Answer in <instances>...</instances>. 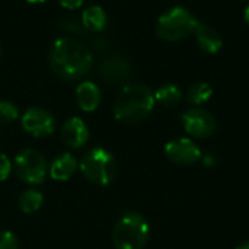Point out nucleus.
<instances>
[{
	"label": "nucleus",
	"mask_w": 249,
	"mask_h": 249,
	"mask_svg": "<svg viewBox=\"0 0 249 249\" xmlns=\"http://www.w3.org/2000/svg\"><path fill=\"white\" fill-rule=\"evenodd\" d=\"M22 127L34 137H48L55 130V118L44 108H29L22 117Z\"/></svg>",
	"instance_id": "nucleus-8"
},
{
	"label": "nucleus",
	"mask_w": 249,
	"mask_h": 249,
	"mask_svg": "<svg viewBox=\"0 0 249 249\" xmlns=\"http://www.w3.org/2000/svg\"><path fill=\"white\" fill-rule=\"evenodd\" d=\"M147 220L134 212L125 213L115 223L112 231V242L117 249H142L149 239Z\"/></svg>",
	"instance_id": "nucleus-3"
},
{
	"label": "nucleus",
	"mask_w": 249,
	"mask_h": 249,
	"mask_svg": "<svg viewBox=\"0 0 249 249\" xmlns=\"http://www.w3.org/2000/svg\"><path fill=\"white\" fill-rule=\"evenodd\" d=\"M185 131L196 139L210 137L216 130L214 117L203 108H191L181 117Z\"/></svg>",
	"instance_id": "nucleus-7"
},
{
	"label": "nucleus",
	"mask_w": 249,
	"mask_h": 249,
	"mask_svg": "<svg viewBox=\"0 0 249 249\" xmlns=\"http://www.w3.org/2000/svg\"><path fill=\"white\" fill-rule=\"evenodd\" d=\"M61 139L69 147L79 149L89 140V128L85 121L77 117H71L61 127Z\"/></svg>",
	"instance_id": "nucleus-11"
},
{
	"label": "nucleus",
	"mask_w": 249,
	"mask_h": 249,
	"mask_svg": "<svg viewBox=\"0 0 249 249\" xmlns=\"http://www.w3.org/2000/svg\"><path fill=\"white\" fill-rule=\"evenodd\" d=\"M77 168H79V163L73 155L61 153L53 160L50 166V175L55 181H67L74 175Z\"/></svg>",
	"instance_id": "nucleus-14"
},
{
	"label": "nucleus",
	"mask_w": 249,
	"mask_h": 249,
	"mask_svg": "<svg viewBox=\"0 0 249 249\" xmlns=\"http://www.w3.org/2000/svg\"><path fill=\"white\" fill-rule=\"evenodd\" d=\"M197 23L198 20L191 12H188L185 7L177 6L160 15L156 23V34L163 41L175 42L190 36Z\"/></svg>",
	"instance_id": "nucleus-4"
},
{
	"label": "nucleus",
	"mask_w": 249,
	"mask_h": 249,
	"mask_svg": "<svg viewBox=\"0 0 249 249\" xmlns=\"http://www.w3.org/2000/svg\"><path fill=\"white\" fill-rule=\"evenodd\" d=\"M182 99V90L179 86L174 83H166L162 85L156 92H155V101H158L160 105L166 108L177 107Z\"/></svg>",
	"instance_id": "nucleus-16"
},
{
	"label": "nucleus",
	"mask_w": 249,
	"mask_h": 249,
	"mask_svg": "<svg viewBox=\"0 0 249 249\" xmlns=\"http://www.w3.org/2000/svg\"><path fill=\"white\" fill-rule=\"evenodd\" d=\"M82 25L90 32H101L107 26V13L101 6H90L82 13Z\"/></svg>",
	"instance_id": "nucleus-15"
},
{
	"label": "nucleus",
	"mask_w": 249,
	"mask_h": 249,
	"mask_svg": "<svg viewBox=\"0 0 249 249\" xmlns=\"http://www.w3.org/2000/svg\"><path fill=\"white\" fill-rule=\"evenodd\" d=\"M76 101L83 111L92 112L101 104V90L92 82H82L76 89Z\"/></svg>",
	"instance_id": "nucleus-13"
},
{
	"label": "nucleus",
	"mask_w": 249,
	"mask_h": 249,
	"mask_svg": "<svg viewBox=\"0 0 249 249\" xmlns=\"http://www.w3.org/2000/svg\"><path fill=\"white\" fill-rule=\"evenodd\" d=\"M213 162H214V159H212V158H210V155H207V156L204 158V163H206L207 166H210Z\"/></svg>",
	"instance_id": "nucleus-23"
},
{
	"label": "nucleus",
	"mask_w": 249,
	"mask_h": 249,
	"mask_svg": "<svg viewBox=\"0 0 249 249\" xmlns=\"http://www.w3.org/2000/svg\"><path fill=\"white\" fill-rule=\"evenodd\" d=\"M0 249H18V241L9 231H0Z\"/></svg>",
	"instance_id": "nucleus-20"
},
{
	"label": "nucleus",
	"mask_w": 249,
	"mask_h": 249,
	"mask_svg": "<svg viewBox=\"0 0 249 249\" xmlns=\"http://www.w3.org/2000/svg\"><path fill=\"white\" fill-rule=\"evenodd\" d=\"M165 155L171 162H174L175 165H181V166L193 165L198 162L203 156L198 146L193 140L184 139V137L171 140L165 146Z\"/></svg>",
	"instance_id": "nucleus-9"
},
{
	"label": "nucleus",
	"mask_w": 249,
	"mask_h": 249,
	"mask_svg": "<svg viewBox=\"0 0 249 249\" xmlns=\"http://www.w3.org/2000/svg\"><path fill=\"white\" fill-rule=\"evenodd\" d=\"M99 74L109 85H124L131 74V67L123 57H109L102 61Z\"/></svg>",
	"instance_id": "nucleus-10"
},
{
	"label": "nucleus",
	"mask_w": 249,
	"mask_h": 249,
	"mask_svg": "<svg viewBox=\"0 0 249 249\" xmlns=\"http://www.w3.org/2000/svg\"><path fill=\"white\" fill-rule=\"evenodd\" d=\"M48 61L55 74L66 80H76L90 70L92 54L82 42L63 36L53 44Z\"/></svg>",
	"instance_id": "nucleus-1"
},
{
	"label": "nucleus",
	"mask_w": 249,
	"mask_h": 249,
	"mask_svg": "<svg viewBox=\"0 0 249 249\" xmlns=\"http://www.w3.org/2000/svg\"><path fill=\"white\" fill-rule=\"evenodd\" d=\"M26 1H29V3H42L45 0H26Z\"/></svg>",
	"instance_id": "nucleus-26"
},
{
	"label": "nucleus",
	"mask_w": 249,
	"mask_h": 249,
	"mask_svg": "<svg viewBox=\"0 0 249 249\" xmlns=\"http://www.w3.org/2000/svg\"><path fill=\"white\" fill-rule=\"evenodd\" d=\"M19 117V109L9 101H0V124H10Z\"/></svg>",
	"instance_id": "nucleus-19"
},
{
	"label": "nucleus",
	"mask_w": 249,
	"mask_h": 249,
	"mask_svg": "<svg viewBox=\"0 0 249 249\" xmlns=\"http://www.w3.org/2000/svg\"><path fill=\"white\" fill-rule=\"evenodd\" d=\"M15 166V172L16 175L26 184H41L45 179L47 175V160L45 158L32 149H25L22 152H19L15 158L13 162Z\"/></svg>",
	"instance_id": "nucleus-6"
},
{
	"label": "nucleus",
	"mask_w": 249,
	"mask_h": 249,
	"mask_svg": "<svg viewBox=\"0 0 249 249\" xmlns=\"http://www.w3.org/2000/svg\"><path fill=\"white\" fill-rule=\"evenodd\" d=\"M194 34H196V39H197L198 47L204 53L216 54L220 51V48L223 45V39L216 29H213L212 26H209L206 23L198 22L196 29H194Z\"/></svg>",
	"instance_id": "nucleus-12"
},
{
	"label": "nucleus",
	"mask_w": 249,
	"mask_h": 249,
	"mask_svg": "<svg viewBox=\"0 0 249 249\" xmlns=\"http://www.w3.org/2000/svg\"><path fill=\"white\" fill-rule=\"evenodd\" d=\"M213 95V89L209 83L206 82H197L194 83L190 89H188V93H187V101L191 104V105H203L206 104Z\"/></svg>",
	"instance_id": "nucleus-17"
},
{
	"label": "nucleus",
	"mask_w": 249,
	"mask_h": 249,
	"mask_svg": "<svg viewBox=\"0 0 249 249\" xmlns=\"http://www.w3.org/2000/svg\"><path fill=\"white\" fill-rule=\"evenodd\" d=\"M44 201V196L38 190H26L19 197V209L23 213H34L36 212Z\"/></svg>",
	"instance_id": "nucleus-18"
},
{
	"label": "nucleus",
	"mask_w": 249,
	"mask_h": 249,
	"mask_svg": "<svg viewBox=\"0 0 249 249\" xmlns=\"http://www.w3.org/2000/svg\"><path fill=\"white\" fill-rule=\"evenodd\" d=\"M0 54H1V48H0Z\"/></svg>",
	"instance_id": "nucleus-27"
},
{
	"label": "nucleus",
	"mask_w": 249,
	"mask_h": 249,
	"mask_svg": "<svg viewBox=\"0 0 249 249\" xmlns=\"http://www.w3.org/2000/svg\"><path fill=\"white\" fill-rule=\"evenodd\" d=\"M60 4L66 9H77L83 4V0H58Z\"/></svg>",
	"instance_id": "nucleus-22"
},
{
	"label": "nucleus",
	"mask_w": 249,
	"mask_h": 249,
	"mask_svg": "<svg viewBox=\"0 0 249 249\" xmlns=\"http://www.w3.org/2000/svg\"><path fill=\"white\" fill-rule=\"evenodd\" d=\"M10 172H12V162H10V159L4 153H0V182L6 181L9 178Z\"/></svg>",
	"instance_id": "nucleus-21"
},
{
	"label": "nucleus",
	"mask_w": 249,
	"mask_h": 249,
	"mask_svg": "<svg viewBox=\"0 0 249 249\" xmlns=\"http://www.w3.org/2000/svg\"><path fill=\"white\" fill-rule=\"evenodd\" d=\"M236 249H249V242H245V244H242V245H239Z\"/></svg>",
	"instance_id": "nucleus-25"
},
{
	"label": "nucleus",
	"mask_w": 249,
	"mask_h": 249,
	"mask_svg": "<svg viewBox=\"0 0 249 249\" xmlns=\"http://www.w3.org/2000/svg\"><path fill=\"white\" fill-rule=\"evenodd\" d=\"M155 102V93L149 86L125 85L114 102V117L124 124H137L150 115Z\"/></svg>",
	"instance_id": "nucleus-2"
},
{
	"label": "nucleus",
	"mask_w": 249,
	"mask_h": 249,
	"mask_svg": "<svg viewBox=\"0 0 249 249\" xmlns=\"http://www.w3.org/2000/svg\"><path fill=\"white\" fill-rule=\"evenodd\" d=\"M244 18H245V22L249 25V4L247 6V9H245V13H244Z\"/></svg>",
	"instance_id": "nucleus-24"
},
{
	"label": "nucleus",
	"mask_w": 249,
	"mask_h": 249,
	"mask_svg": "<svg viewBox=\"0 0 249 249\" xmlns=\"http://www.w3.org/2000/svg\"><path fill=\"white\" fill-rule=\"evenodd\" d=\"M79 169L89 182L104 187L114 181L117 175V162L111 152L96 147L83 156Z\"/></svg>",
	"instance_id": "nucleus-5"
}]
</instances>
